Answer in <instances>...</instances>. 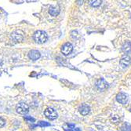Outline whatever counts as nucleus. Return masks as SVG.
I'll return each instance as SVG.
<instances>
[{"label":"nucleus","mask_w":131,"mask_h":131,"mask_svg":"<svg viewBox=\"0 0 131 131\" xmlns=\"http://www.w3.org/2000/svg\"><path fill=\"white\" fill-rule=\"evenodd\" d=\"M47 34L45 31H35L34 35H33V39L35 40V42L39 44H42L44 43L46 40H47Z\"/></svg>","instance_id":"obj_1"},{"label":"nucleus","mask_w":131,"mask_h":131,"mask_svg":"<svg viewBox=\"0 0 131 131\" xmlns=\"http://www.w3.org/2000/svg\"><path fill=\"white\" fill-rule=\"evenodd\" d=\"M44 115L50 120H54V119H56V118H57V116H58L57 112L53 108H46L45 110V112H44Z\"/></svg>","instance_id":"obj_2"},{"label":"nucleus","mask_w":131,"mask_h":131,"mask_svg":"<svg viewBox=\"0 0 131 131\" xmlns=\"http://www.w3.org/2000/svg\"><path fill=\"white\" fill-rule=\"evenodd\" d=\"M28 111H29V106L25 103L20 102L17 105V112L19 114L25 115V114L28 113Z\"/></svg>","instance_id":"obj_3"},{"label":"nucleus","mask_w":131,"mask_h":131,"mask_svg":"<svg viewBox=\"0 0 131 131\" xmlns=\"http://www.w3.org/2000/svg\"><path fill=\"white\" fill-rule=\"evenodd\" d=\"M73 50V46L69 42L64 44L61 47V52L64 55H68Z\"/></svg>","instance_id":"obj_4"},{"label":"nucleus","mask_w":131,"mask_h":131,"mask_svg":"<svg viewBox=\"0 0 131 131\" xmlns=\"http://www.w3.org/2000/svg\"><path fill=\"white\" fill-rule=\"evenodd\" d=\"M96 86L99 90H104L108 87V84L104 79H99L96 82Z\"/></svg>","instance_id":"obj_5"},{"label":"nucleus","mask_w":131,"mask_h":131,"mask_svg":"<svg viewBox=\"0 0 131 131\" xmlns=\"http://www.w3.org/2000/svg\"><path fill=\"white\" fill-rule=\"evenodd\" d=\"M116 100L118 102H119L120 104H126L128 101V97L127 95L124 93H118L116 95Z\"/></svg>","instance_id":"obj_6"},{"label":"nucleus","mask_w":131,"mask_h":131,"mask_svg":"<svg viewBox=\"0 0 131 131\" xmlns=\"http://www.w3.org/2000/svg\"><path fill=\"white\" fill-rule=\"evenodd\" d=\"M130 61H131V58L129 56H125L123 57H122V59L120 60V65L122 68H127L129 64H130Z\"/></svg>","instance_id":"obj_7"},{"label":"nucleus","mask_w":131,"mask_h":131,"mask_svg":"<svg viewBox=\"0 0 131 131\" xmlns=\"http://www.w3.org/2000/svg\"><path fill=\"white\" fill-rule=\"evenodd\" d=\"M90 107L87 104H82L79 108V112L82 115H86L90 112Z\"/></svg>","instance_id":"obj_8"},{"label":"nucleus","mask_w":131,"mask_h":131,"mask_svg":"<svg viewBox=\"0 0 131 131\" xmlns=\"http://www.w3.org/2000/svg\"><path fill=\"white\" fill-rule=\"evenodd\" d=\"M28 57L32 61H36L40 57V53L38 51V50H31L28 53Z\"/></svg>","instance_id":"obj_9"},{"label":"nucleus","mask_w":131,"mask_h":131,"mask_svg":"<svg viewBox=\"0 0 131 131\" xmlns=\"http://www.w3.org/2000/svg\"><path fill=\"white\" fill-rule=\"evenodd\" d=\"M11 38L13 39L15 42H20L23 40V35L19 34L18 31H15L14 33H12L11 35Z\"/></svg>","instance_id":"obj_10"},{"label":"nucleus","mask_w":131,"mask_h":131,"mask_svg":"<svg viewBox=\"0 0 131 131\" xmlns=\"http://www.w3.org/2000/svg\"><path fill=\"white\" fill-rule=\"evenodd\" d=\"M49 13L50 15L56 17L59 14V13H60V9H59V8L57 6H51L49 9Z\"/></svg>","instance_id":"obj_11"},{"label":"nucleus","mask_w":131,"mask_h":131,"mask_svg":"<svg viewBox=\"0 0 131 131\" xmlns=\"http://www.w3.org/2000/svg\"><path fill=\"white\" fill-rule=\"evenodd\" d=\"M122 50H123L124 53H129V52L131 51V43H130L129 42H125V43L123 45V46H122Z\"/></svg>","instance_id":"obj_12"},{"label":"nucleus","mask_w":131,"mask_h":131,"mask_svg":"<svg viewBox=\"0 0 131 131\" xmlns=\"http://www.w3.org/2000/svg\"><path fill=\"white\" fill-rule=\"evenodd\" d=\"M122 131H131V125L129 124L128 123H123V125L121 127Z\"/></svg>","instance_id":"obj_13"},{"label":"nucleus","mask_w":131,"mask_h":131,"mask_svg":"<svg viewBox=\"0 0 131 131\" xmlns=\"http://www.w3.org/2000/svg\"><path fill=\"white\" fill-rule=\"evenodd\" d=\"M90 3V5L93 7H97L99 6L101 4V1H100V0H94V1H89Z\"/></svg>","instance_id":"obj_14"},{"label":"nucleus","mask_w":131,"mask_h":131,"mask_svg":"<svg viewBox=\"0 0 131 131\" xmlns=\"http://www.w3.org/2000/svg\"><path fill=\"white\" fill-rule=\"evenodd\" d=\"M36 126H41V127H44V126H50V124L47 122H45V121H40L38 123V124Z\"/></svg>","instance_id":"obj_15"},{"label":"nucleus","mask_w":131,"mask_h":131,"mask_svg":"<svg viewBox=\"0 0 131 131\" xmlns=\"http://www.w3.org/2000/svg\"><path fill=\"white\" fill-rule=\"evenodd\" d=\"M25 119L28 120V121H31V122H35V118H31L30 116H25Z\"/></svg>","instance_id":"obj_16"},{"label":"nucleus","mask_w":131,"mask_h":131,"mask_svg":"<svg viewBox=\"0 0 131 131\" xmlns=\"http://www.w3.org/2000/svg\"><path fill=\"white\" fill-rule=\"evenodd\" d=\"M5 125V120L0 117V127H3Z\"/></svg>","instance_id":"obj_17"},{"label":"nucleus","mask_w":131,"mask_h":131,"mask_svg":"<svg viewBox=\"0 0 131 131\" xmlns=\"http://www.w3.org/2000/svg\"><path fill=\"white\" fill-rule=\"evenodd\" d=\"M67 125L69 126V129H71V128H74V127H75V125H74V124H69V123H68Z\"/></svg>","instance_id":"obj_18"},{"label":"nucleus","mask_w":131,"mask_h":131,"mask_svg":"<svg viewBox=\"0 0 131 131\" xmlns=\"http://www.w3.org/2000/svg\"><path fill=\"white\" fill-rule=\"evenodd\" d=\"M64 131H73V130H72V129H67V128H65Z\"/></svg>","instance_id":"obj_19"},{"label":"nucleus","mask_w":131,"mask_h":131,"mask_svg":"<svg viewBox=\"0 0 131 131\" xmlns=\"http://www.w3.org/2000/svg\"><path fill=\"white\" fill-rule=\"evenodd\" d=\"M3 65V61H0V67H1Z\"/></svg>","instance_id":"obj_20"},{"label":"nucleus","mask_w":131,"mask_h":131,"mask_svg":"<svg viewBox=\"0 0 131 131\" xmlns=\"http://www.w3.org/2000/svg\"><path fill=\"white\" fill-rule=\"evenodd\" d=\"M75 131H81V130H80V129L77 128V129H75Z\"/></svg>","instance_id":"obj_21"}]
</instances>
